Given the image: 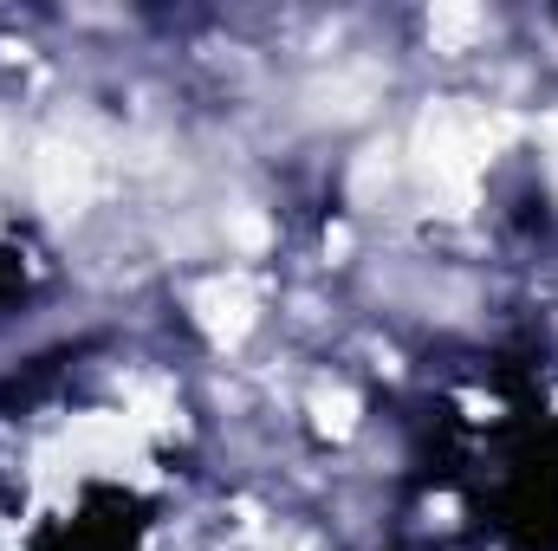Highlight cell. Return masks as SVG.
<instances>
[{
    "label": "cell",
    "mask_w": 558,
    "mask_h": 551,
    "mask_svg": "<svg viewBox=\"0 0 558 551\" xmlns=\"http://www.w3.org/2000/svg\"><path fill=\"white\" fill-rule=\"evenodd\" d=\"M0 156H7V131H0Z\"/></svg>",
    "instance_id": "52a82bcc"
},
{
    "label": "cell",
    "mask_w": 558,
    "mask_h": 551,
    "mask_svg": "<svg viewBox=\"0 0 558 551\" xmlns=\"http://www.w3.org/2000/svg\"><path fill=\"white\" fill-rule=\"evenodd\" d=\"M195 318H202V331H208L215 344H241V338L254 331V285H241V279H208V285L195 292Z\"/></svg>",
    "instance_id": "3957f363"
},
{
    "label": "cell",
    "mask_w": 558,
    "mask_h": 551,
    "mask_svg": "<svg viewBox=\"0 0 558 551\" xmlns=\"http://www.w3.org/2000/svg\"><path fill=\"white\" fill-rule=\"evenodd\" d=\"M234 234H241V247H260V241H267V221H260V215H241Z\"/></svg>",
    "instance_id": "8992f818"
},
{
    "label": "cell",
    "mask_w": 558,
    "mask_h": 551,
    "mask_svg": "<svg viewBox=\"0 0 558 551\" xmlns=\"http://www.w3.org/2000/svg\"><path fill=\"white\" fill-rule=\"evenodd\" d=\"M33 188H39V208L52 221H72L92 208L98 195V169H92V149L72 137H46L39 156H33Z\"/></svg>",
    "instance_id": "7a4b0ae2"
},
{
    "label": "cell",
    "mask_w": 558,
    "mask_h": 551,
    "mask_svg": "<svg viewBox=\"0 0 558 551\" xmlns=\"http://www.w3.org/2000/svg\"><path fill=\"white\" fill-rule=\"evenodd\" d=\"M500 131H487L481 118H468L461 105H435L416 131V169L428 182V195L448 208V215H468L474 208V182H481V162L494 149Z\"/></svg>",
    "instance_id": "6da1fadb"
},
{
    "label": "cell",
    "mask_w": 558,
    "mask_h": 551,
    "mask_svg": "<svg viewBox=\"0 0 558 551\" xmlns=\"http://www.w3.org/2000/svg\"><path fill=\"white\" fill-rule=\"evenodd\" d=\"M312 415H318L325 434H351V428H357V396H351V390H318V396H312Z\"/></svg>",
    "instance_id": "5b68a950"
},
{
    "label": "cell",
    "mask_w": 558,
    "mask_h": 551,
    "mask_svg": "<svg viewBox=\"0 0 558 551\" xmlns=\"http://www.w3.org/2000/svg\"><path fill=\"white\" fill-rule=\"evenodd\" d=\"M481 33H487V13H481V7L448 0V7H435V13H428V39H435V52H468Z\"/></svg>",
    "instance_id": "277c9868"
}]
</instances>
